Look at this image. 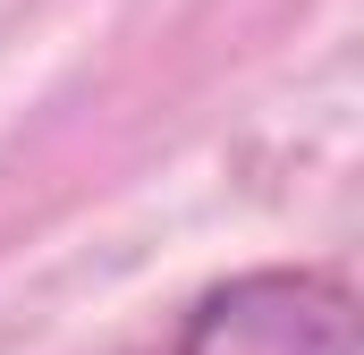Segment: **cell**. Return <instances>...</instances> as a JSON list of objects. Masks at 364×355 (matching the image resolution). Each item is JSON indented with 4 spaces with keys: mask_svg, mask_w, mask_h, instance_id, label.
<instances>
[{
    "mask_svg": "<svg viewBox=\"0 0 364 355\" xmlns=\"http://www.w3.org/2000/svg\"><path fill=\"white\" fill-rule=\"evenodd\" d=\"M170 355H356V296L331 271H237L186 305Z\"/></svg>",
    "mask_w": 364,
    "mask_h": 355,
    "instance_id": "cell-1",
    "label": "cell"
}]
</instances>
